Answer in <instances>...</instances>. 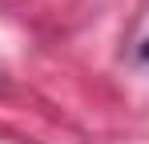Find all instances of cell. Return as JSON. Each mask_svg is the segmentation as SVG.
Masks as SVG:
<instances>
[{
	"label": "cell",
	"mask_w": 149,
	"mask_h": 144,
	"mask_svg": "<svg viewBox=\"0 0 149 144\" xmlns=\"http://www.w3.org/2000/svg\"><path fill=\"white\" fill-rule=\"evenodd\" d=\"M141 56H145V64H149V44H145V48H141Z\"/></svg>",
	"instance_id": "6da1fadb"
}]
</instances>
